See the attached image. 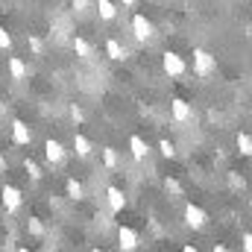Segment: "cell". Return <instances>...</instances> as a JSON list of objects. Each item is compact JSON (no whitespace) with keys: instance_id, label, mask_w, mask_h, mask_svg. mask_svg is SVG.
I'll list each match as a JSON object with an SVG mask.
<instances>
[{"instance_id":"obj_1","label":"cell","mask_w":252,"mask_h":252,"mask_svg":"<svg viewBox=\"0 0 252 252\" xmlns=\"http://www.w3.org/2000/svg\"><path fill=\"white\" fill-rule=\"evenodd\" d=\"M214 67H217V59H214L205 47H196V50H193V73H196V76H211Z\"/></svg>"},{"instance_id":"obj_2","label":"cell","mask_w":252,"mask_h":252,"mask_svg":"<svg viewBox=\"0 0 252 252\" xmlns=\"http://www.w3.org/2000/svg\"><path fill=\"white\" fill-rule=\"evenodd\" d=\"M161 67H164V73H167V76H182V73L188 70L185 59H182L179 53H173V50H167V53L161 56Z\"/></svg>"},{"instance_id":"obj_3","label":"cell","mask_w":252,"mask_h":252,"mask_svg":"<svg viewBox=\"0 0 252 252\" xmlns=\"http://www.w3.org/2000/svg\"><path fill=\"white\" fill-rule=\"evenodd\" d=\"M0 199H3V208H6L9 214H15V211L24 205V196H21V190L15 188V185H3V190H0Z\"/></svg>"},{"instance_id":"obj_4","label":"cell","mask_w":252,"mask_h":252,"mask_svg":"<svg viewBox=\"0 0 252 252\" xmlns=\"http://www.w3.org/2000/svg\"><path fill=\"white\" fill-rule=\"evenodd\" d=\"M44 156H47V161H50V164H62L64 156H67V150L62 147V141L47 138V141H44Z\"/></svg>"},{"instance_id":"obj_5","label":"cell","mask_w":252,"mask_h":252,"mask_svg":"<svg viewBox=\"0 0 252 252\" xmlns=\"http://www.w3.org/2000/svg\"><path fill=\"white\" fill-rule=\"evenodd\" d=\"M170 115H173V121H176V124H188L190 118H193V109H190L185 100H179V97H176V100H170Z\"/></svg>"},{"instance_id":"obj_6","label":"cell","mask_w":252,"mask_h":252,"mask_svg":"<svg viewBox=\"0 0 252 252\" xmlns=\"http://www.w3.org/2000/svg\"><path fill=\"white\" fill-rule=\"evenodd\" d=\"M132 32H135L138 41H150V38H153V24H150L144 15H135V18H132Z\"/></svg>"},{"instance_id":"obj_7","label":"cell","mask_w":252,"mask_h":252,"mask_svg":"<svg viewBox=\"0 0 252 252\" xmlns=\"http://www.w3.org/2000/svg\"><path fill=\"white\" fill-rule=\"evenodd\" d=\"M205 220H208V217H205V211H202L199 205H193V202L185 205V223H188L190 229H202Z\"/></svg>"},{"instance_id":"obj_8","label":"cell","mask_w":252,"mask_h":252,"mask_svg":"<svg viewBox=\"0 0 252 252\" xmlns=\"http://www.w3.org/2000/svg\"><path fill=\"white\" fill-rule=\"evenodd\" d=\"M118 241H121V250H124V252L138 250V244H141L138 232H135V229H129V226H121V232H118Z\"/></svg>"},{"instance_id":"obj_9","label":"cell","mask_w":252,"mask_h":252,"mask_svg":"<svg viewBox=\"0 0 252 252\" xmlns=\"http://www.w3.org/2000/svg\"><path fill=\"white\" fill-rule=\"evenodd\" d=\"M12 141L21 144V147H27V144L32 141V129L24 124V121H15V124H12Z\"/></svg>"},{"instance_id":"obj_10","label":"cell","mask_w":252,"mask_h":252,"mask_svg":"<svg viewBox=\"0 0 252 252\" xmlns=\"http://www.w3.org/2000/svg\"><path fill=\"white\" fill-rule=\"evenodd\" d=\"M129 150H132V158L135 161H147V156H150V147H147V141L141 135H132L129 138Z\"/></svg>"},{"instance_id":"obj_11","label":"cell","mask_w":252,"mask_h":252,"mask_svg":"<svg viewBox=\"0 0 252 252\" xmlns=\"http://www.w3.org/2000/svg\"><path fill=\"white\" fill-rule=\"evenodd\" d=\"M73 150H76L79 158H88V156L94 153V144H91L85 135H73Z\"/></svg>"},{"instance_id":"obj_12","label":"cell","mask_w":252,"mask_h":252,"mask_svg":"<svg viewBox=\"0 0 252 252\" xmlns=\"http://www.w3.org/2000/svg\"><path fill=\"white\" fill-rule=\"evenodd\" d=\"M106 196H109V208H112V211H124L126 208V196H124L121 188H109Z\"/></svg>"},{"instance_id":"obj_13","label":"cell","mask_w":252,"mask_h":252,"mask_svg":"<svg viewBox=\"0 0 252 252\" xmlns=\"http://www.w3.org/2000/svg\"><path fill=\"white\" fill-rule=\"evenodd\" d=\"M9 73L12 79H27V62L21 56H9Z\"/></svg>"},{"instance_id":"obj_14","label":"cell","mask_w":252,"mask_h":252,"mask_svg":"<svg viewBox=\"0 0 252 252\" xmlns=\"http://www.w3.org/2000/svg\"><path fill=\"white\" fill-rule=\"evenodd\" d=\"M106 53H109V59H115V62L126 59V47L118 41V38H109V41H106Z\"/></svg>"},{"instance_id":"obj_15","label":"cell","mask_w":252,"mask_h":252,"mask_svg":"<svg viewBox=\"0 0 252 252\" xmlns=\"http://www.w3.org/2000/svg\"><path fill=\"white\" fill-rule=\"evenodd\" d=\"M97 12H100L103 21H115L118 18V6L112 0H97Z\"/></svg>"},{"instance_id":"obj_16","label":"cell","mask_w":252,"mask_h":252,"mask_svg":"<svg viewBox=\"0 0 252 252\" xmlns=\"http://www.w3.org/2000/svg\"><path fill=\"white\" fill-rule=\"evenodd\" d=\"M70 44H73V53H76L79 59H91V53H94V50H91V44H88L85 38H79V35H76Z\"/></svg>"},{"instance_id":"obj_17","label":"cell","mask_w":252,"mask_h":252,"mask_svg":"<svg viewBox=\"0 0 252 252\" xmlns=\"http://www.w3.org/2000/svg\"><path fill=\"white\" fill-rule=\"evenodd\" d=\"M103 164H106L109 170H115V167L121 164V158H118V150H115V147H103Z\"/></svg>"},{"instance_id":"obj_18","label":"cell","mask_w":252,"mask_h":252,"mask_svg":"<svg viewBox=\"0 0 252 252\" xmlns=\"http://www.w3.org/2000/svg\"><path fill=\"white\" fill-rule=\"evenodd\" d=\"M64 190H67L70 199H82V196H85V190H82V185H79L76 179H64Z\"/></svg>"},{"instance_id":"obj_19","label":"cell","mask_w":252,"mask_h":252,"mask_svg":"<svg viewBox=\"0 0 252 252\" xmlns=\"http://www.w3.org/2000/svg\"><path fill=\"white\" fill-rule=\"evenodd\" d=\"M238 150H241V156H252V138L247 132H238Z\"/></svg>"},{"instance_id":"obj_20","label":"cell","mask_w":252,"mask_h":252,"mask_svg":"<svg viewBox=\"0 0 252 252\" xmlns=\"http://www.w3.org/2000/svg\"><path fill=\"white\" fill-rule=\"evenodd\" d=\"M27 44H30V50H32L35 56H41V53H44V41H41L38 35H30V38H27Z\"/></svg>"},{"instance_id":"obj_21","label":"cell","mask_w":252,"mask_h":252,"mask_svg":"<svg viewBox=\"0 0 252 252\" xmlns=\"http://www.w3.org/2000/svg\"><path fill=\"white\" fill-rule=\"evenodd\" d=\"M27 229H30V232L35 235V238H41V235H44V226H41V220H38V217H30V223H27Z\"/></svg>"},{"instance_id":"obj_22","label":"cell","mask_w":252,"mask_h":252,"mask_svg":"<svg viewBox=\"0 0 252 252\" xmlns=\"http://www.w3.org/2000/svg\"><path fill=\"white\" fill-rule=\"evenodd\" d=\"M24 167H27V173H30L32 179H41V167H38L32 158H27V161H24Z\"/></svg>"},{"instance_id":"obj_23","label":"cell","mask_w":252,"mask_h":252,"mask_svg":"<svg viewBox=\"0 0 252 252\" xmlns=\"http://www.w3.org/2000/svg\"><path fill=\"white\" fill-rule=\"evenodd\" d=\"M158 150H161V156H164V158H173V156H176V147H173L170 141H161V144H158Z\"/></svg>"},{"instance_id":"obj_24","label":"cell","mask_w":252,"mask_h":252,"mask_svg":"<svg viewBox=\"0 0 252 252\" xmlns=\"http://www.w3.org/2000/svg\"><path fill=\"white\" fill-rule=\"evenodd\" d=\"M9 47H12V35L0 27V50H9Z\"/></svg>"},{"instance_id":"obj_25","label":"cell","mask_w":252,"mask_h":252,"mask_svg":"<svg viewBox=\"0 0 252 252\" xmlns=\"http://www.w3.org/2000/svg\"><path fill=\"white\" fill-rule=\"evenodd\" d=\"M70 118H73L76 124H82V121H85V115H82V109H79V106H70Z\"/></svg>"},{"instance_id":"obj_26","label":"cell","mask_w":252,"mask_h":252,"mask_svg":"<svg viewBox=\"0 0 252 252\" xmlns=\"http://www.w3.org/2000/svg\"><path fill=\"white\" fill-rule=\"evenodd\" d=\"M73 3V12H85L88 9V0H70Z\"/></svg>"},{"instance_id":"obj_27","label":"cell","mask_w":252,"mask_h":252,"mask_svg":"<svg viewBox=\"0 0 252 252\" xmlns=\"http://www.w3.org/2000/svg\"><path fill=\"white\" fill-rule=\"evenodd\" d=\"M244 252H252V235H250V232L244 235Z\"/></svg>"},{"instance_id":"obj_28","label":"cell","mask_w":252,"mask_h":252,"mask_svg":"<svg viewBox=\"0 0 252 252\" xmlns=\"http://www.w3.org/2000/svg\"><path fill=\"white\" fill-rule=\"evenodd\" d=\"M167 190H173V193H179V185H176L173 179H167Z\"/></svg>"},{"instance_id":"obj_29","label":"cell","mask_w":252,"mask_h":252,"mask_svg":"<svg viewBox=\"0 0 252 252\" xmlns=\"http://www.w3.org/2000/svg\"><path fill=\"white\" fill-rule=\"evenodd\" d=\"M182 252H199V250H196L193 244H185V247H182Z\"/></svg>"},{"instance_id":"obj_30","label":"cell","mask_w":252,"mask_h":252,"mask_svg":"<svg viewBox=\"0 0 252 252\" xmlns=\"http://www.w3.org/2000/svg\"><path fill=\"white\" fill-rule=\"evenodd\" d=\"M0 173H6V158H3V153H0Z\"/></svg>"},{"instance_id":"obj_31","label":"cell","mask_w":252,"mask_h":252,"mask_svg":"<svg viewBox=\"0 0 252 252\" xmlns=\"http://www.w3.org/2000/svg\"><path fill=\"white\" fill-rule=\"evenodd\" d=\"M214 252H229V250H226L223 244H214Z\"/></svg>"},{"instance_id":"obj_32","label":"cell","mask_w":252,"mask_h":252,"mask_svg":"<svg viewBox=\"0 0 252 252\" xmlns=\"http://www.w3.org/2000/svg\"><path fill=\"white\" fill-rule=\"evenodd\" d=\"M3 115H6V103L0 100V118H3Z\"/></svg>"},{"instance_id":"obj_33","label":"cell","mask_w":252,"mask_h":252,"mask_svg":"<svg viewBox=\"0 0 252 252\" xmlns=\"http://www.w3.org/2000/svg\"><path fill=\"white\" fill-rule=\"evenodd\" d=\"M135 3H138V0H124V6H129V9H132V6H135Z\"/></svg>"},{"instance_id":"obj_34","label":"cell","mask_w":252,"mask_h":252,"mask_svg":"<svg viewBox=\"0 0 252 252\" xmlns=\"http://www.w3.org/2000/svg\"><path fill=\"white\" fill-rule=\"evenodd\" d=\"M18 252H30V250H27V247H18Z\"/></svg>"},{"instance_id":"obj_35","label":"cell","mask_w":252,"mask_h":252,"mask_svg":"<svg viewBox=\"0 0 252 252\" xmlns=\"http://www.w3.org/2000/svg\"><path fill=\"white\" fill-rule=\"evenodd\" d=\"M91 252H106V250H91Z\"/></svg>"}]
</instances>
